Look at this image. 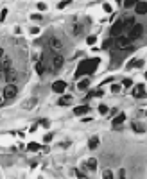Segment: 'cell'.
<instances>
[{"label": "cell", "mask_w": 147, "mask_h": 179, "mask_svg": "<svg viewBox=\"0 0 147 179\" xmlns=\"http://www.w3.org/2000/svg\"><path fill=\"white\" fill-rule=\"evenodd\" d=\"M99 65H101V59H99V57L81 61L79 66H77V70H75V79L79 81V79L84 77V75H93V72L99 68Z\"/></svg>", "instance_id": "cell-1"}, {"label": "cell", "mask_w": 147, "mask_h": 179, "mask_svg": "<svg viewBox=\"0 0 147 179\" xmlns=\"http://www.w3.org/2000/svg\"><path fill=\"white\" fill-rule=\"evenodd\" d=\"M113 48H117V50H128V48H131V39L128 38V36H115L113 38Z\"/></svg>", "instance_id": "cell-2"}, {"label": "cell", "mask_w": 147, "mask_h": 179, "mask_svg": "<svg viewBox=\"0 0 147 179\" xmlns=\"http://www.w3.org/2000/svg\"><path fill=\"white\" fill-rule=\"evenodd\" d=\"M144 32H146V27H144L142 23H135V25L128 30V38H129L131 41H137V39H140V38L144 36Z\"/></svg>", "instance_id": "cell-3"}, {"label": "cell", "mask_w": 147, "mask_h": 179, "mask_svg": "<svg viewBox=\"0 0 147 179\" xmlns=\"http://www.w3.org/2000/svg\"><path fill=\"white\" fill-rule=\"evenodd\" d=\"M49 65H50V72H57V70L63 68V65H65V57H63L61 54H56V56L49 57Z\"/></svg>", "instance_id": "cell-4"}, {"label": "cell", "mask_w": 147, "mask_h": 179, "mask_svg": "<svg viewBox=\"0 0 147 179\" xmlns=\"http://www.w3.org/2000/svg\"><path fill=\"white\" fill-rule=\"evenodd\" d=\"M0 93H2V97L5 99V102H7V100H13V99H16V95H18V86H16V84H5V88H4Z\"/></svg>", "instance_id": "cell-5"}, {"label": "cell", "mask_w": 147, "mask_h": 179, "mask_svg": "<svg viewBox=\"0 0 147 179\" xmlns=\"http://www.w3.org/2000/svg\"><path fill=\"white\" fill-rule=\"evenodd\" d=\"M47 43H49V47H50V50H54V52H61L65 47H63V41L57 38V36H49L47 38Z\"/></svg>", "instance_id": "cell-6"}, {"label": "cell", "mask_w": 147, "mask_h": 179, "mask_svg": "<svg viewBox=\"0 0 147 179\" xmlns=\"http://www.w3.org/2000/svg\"><path fill=\"white\" fill-rule=\"evenodd\" d=\"M120 23H122V29H124V32H128L135 23H137V18L133 16V14H124L122 18H120Z\"/></svg>", "instance_id": "cell-7"}, {"label": "cell", "mask_w": 147, "mask_h": 179, "mask_svg": "<svg viewBox=\"0 0 147 179\" xmlns=\"http://www.w3.org/2000/svg\"><path fill=\"white\" fill-rule=\"evenodd\" d=\"M124 122H126V115H124V113H117V115L111 118V127H113L115 131H119Z\"/></svg>", "instance_id": "cell-8"}, {"label": "cell", "mask_w": 147, "mask_h": 179, "mask_svg": "<svg viewBox=\"0 0 147 179\" xmlns=\"http://www.w3.org/2000/svg\"><path fill=\"white\" fill-rule=\"evenodd\" d=\"M4 81H5V84H16V81H18V74L14 72V70H7V72H4Z\"/></svg>", "instance_id": "cell-9"}, {"label": "cell", "mask_w": 147, "mask_h": 179, "mask_svg": "<svg viewBox=\"0 0 147 179\" xmlns=\"http://www.w3.org/2000/svg\"><path fill=\"white\" fill-rule=\"evenodd\" d=\"M66 86H68V84H66V81H63V79H57V81L52 82V90H54L56 93H61V95L65 93Z\"/></svg>", "instance_id": "cell-10"}, {"label": "cell", "mask_w": 147, "mask_h": 179, "mask_svg": "<svg viewBox=\"0 0 147 179\" xmlns=\"http://www.w3.org/2000/svg\"><path fill=\"white\" fill-rule=\"evenodd\" d=\"M133 97L135 99H144L146 97V84L144 82H140V84H137V86H133Z\"/></svg>", "instance_id": "cell-11"}, {"label": "cell", "mask_w": 147, "mask_h": 179, "mask_svg": "<svg viewBox=\"0 0 147 179\" xmlns=\"http://www.w3.org/2000/svg\"><path fill=\"white\" fill-rule=\"evenodd\" d=\"M25 149H27V151H31V152H41V154L49 152V147H41V145H40V143H36V142H31L29 145H25Z\"/></svg>", "instance_id": "cell-12"}, {"label": "cell", "mask_w": 147, "mask_h": 179, "mask_svg": "<svg viewBox=\"0 0 147 179\" xmlns=\"http://www.w3.org/2000/svg\"><path fill=\"white\" fill-rule=\"evenodd\" d=\"M83 170L95 172V170H97V160H95V158H88V160L83 163Z\"/></svg>", "instance_id": "cell-13"}, {"label": "cell", "mask_w": 147, "mask_h": 179, "mask_svg": "<svg viewBox=\"0 0 147 179\" xmlns=\"http://www.w3.org/2000/svg\"><path fill=\"white\" fill-rule=\"evenodd\" d=\"M122 32H124V29H122L120 20H119V22H115V23L111 25V29H110V36H111V38H115V36H120Z\"/></svg>", "instance_id": "cell-14"}, {"label": "cell", "mask_w": 147, "mask_h": 179, "mask_svg": "<svg viewBox=\"0 0 147 179\" xmlns=\"http://www.w3.org/2000/svg\"><path fill=\"white\" fill-rule=\"evenodd\" d=\"M144 65H146L144 59H137V57H133V59L126 65V68H128V70H135V68H142Z\"/></svg>", "instance_id": "cell-15"}, {"label": "cell", "mask_w": 147, "mask_h": 179, "mask_svg": "<svg viewBox=\"0 0 147 179\" xmlns=\"http://www.w3.org/2000/svg\"><path fill=\"white\" fill-rule=\"evenodd\" d=\"M83 30H84V25H81L79 22H75V23L70 25V34H72V36H81Z\"/></svg>", "instance_id": "cell-16"}, {"label": "cell", "mask_w": 147, "mask_h": 179, "mask_svg": "<svg viewBox=\"0 0 147 179\" xmlns=\"http://www.w3.org/2000/svg\"><path fill=\"white\" fill-rule=\"evenodd\" d=\"M34 68H36V74H38V75H45V65H43V61H41L40 57H36V56H34Z\"/></svg>", "instance_id": "cell-17"}, {"label": "cell", "mask_w": 147, "mask_h": 179, "mask_svg": "<svg viewBox=\"0 0 147 179\" xmlns=\"http://www.w3.org/2000/svg\"><path fill=\"white\" fill-rule=\"evenodd\" d=\"M36 106H38V99H36V97H31V99H27V100L22 104V108H23V109H27V111L34 109Z\"/></svg>", "instance_id": "cell-18"}, {"label": "cell", "mask_w": 147, "mask_h": 179, "mask_svg": "<svg viewBox=\"0 0 147 179\" xmlns=\"http://www.w3.org/2000/svg\"><path fill=\"white\" fill-rule=\"evenodd\" d=\"M135 11H137V14H140V16L147 14V2L146 0H144V2H137V4H135Z\"/></svg>", "instance_id": "cell-19"}, {"label": "cell", "mask_w": 147, "mask_h": 179, "mask_svg": "<svg viewBox=\"0 0 147 179\" xmlns=\"http://www.w3.org/2000/svg\"><path fill=\"white\" fill-rule=\"evenodd\" d=\"M86 113H90V106H88V104H83V106H75V108H74V115H77V117L86 115Z\"/></svg>", "instance_id": "cell-20"}, {"label": "cell", "mask_w": 147, "mask_h": 179, "mask_svg": "<svg viewBox=\"0 0 147 179\" xmlns=\"http://www.w3.org/2000/svg\"><path fill=\"white\" fill-rule=\"evenodd\" d=\"M90 84H92L90 77H83L77 81V90H86V88H90Z\"/></svg>", "instance_id": "cell-21"}, {"label": "cell", "mask_w": 147, "mask_h": 179, "mask_svg": "<svg viewBox=\"0 0 147 179\" xmlns=\"http://www.w3.org/2000/svg\"><path fill=\"white\" fill-rule=\"evenodd\" d=\"M131 127H133V131L138 133V134H144V133H146V126H144L142 122H137V120H135V122L131 124Z\"/></svg>", "instance_id": "cell-22"}, {"label": "cell", "mask_w": 147, "mask_h": 179, "mask_svg": "<svg viewBox=\"0 0 147 179\" xmlns=\"http://www.w3.org/2000/svg\"><path fill=\"white\" fill-rule=\"evenodd\" d=\"M72 100H74L72 95H61V99L57 100V106H70Z\"/></svg>", "instance_id": "cell-23"}, {"label": "cell", "mask_w": 147, "mask_h": 179, "mask_svg": "<svg viewBox=\"0 0 147 179\" xmlns=\"http://www.w3.org/2000/svg\"><path fill=\"white\" fill-rule=\"evenodd\" d=\"M11 66H13V61H11L9 57L2 59V63H0V68H2V72H7V70H11Z\"/></svg>", "instance_id": "cell-24"}, {"label": "cell", "mask_w": 147, "mask_h": 179, "mask_svg": "<svg viewBox=\"0 0 147 179\" xmlns=\"http://www.w3.org/2000/svg\"><path fill=\"white\" fill-rule=\"evenodd\" d=\"M99 147V138L97 136H93V138H90V142H88V149H97Z\"/></svg>", "instance_id": "cell-25"}, {"label": "cell", "mask_w": 147, "mask_h": 179, "mask_svg": "<svg viewBox=\"0 0 147 179\" xmlns=\"http://www.w3.org/2000/svg\"><path fill=\"white\" fill-rule=\"evenodd\" d=\"M72 174H74L75 178H79V179H88V176H86L84 172H81V170H77V169H74V170H72Z\"/></svg>", "instance_id": "cell-26"}, {"label": "cell", "mask_w": 147, "mask_h": 179, "mask_svg": "<svg viewBox=\"0 0 147 179\" xmlns=\"http://www.w3.org/2000/svg\"><path fill=\"white\" fill-rule=\"evenodd\" d=\"M72 4V0H61L59 4H57V9H65V7H68Z\"/></svg>", "instance_id": "cell-27"}, {"label": "cell", "mask_w": 147, "mask_h": 179, "mask_svg": "<svg viewBox=\"0 0 147 179\" xmlns=\"http://www.w3.org/2000/svg\"><path fill=\"white\" fill-rule=\"evenodd\" d=\"M102 179H115L113 178V172H111L110 169H106V170L102 172Z\"/></svg>", "instance_id": "cell-28"}, {"label": "cell", "mask_w": 147, "mask_h": 179, "mask_svg": "<svg viewBox=\"0 0 147 179\" xmlns=\"http://www.w3.org/2000/svg\"><path fill=\"white\" fill-rule=\"evenodd\" d=\"M102 48H104V50H108V48H113V39H106V41L102 43Z\"/></svg>", "instance_id": "cell-29"}, {"label": "cell", "mask_w": 147, "mask_h": 179, "mask_svg": "<svg viewBox=\"0 0 147 179\" xmlns=\"http://www.w3.org/2000/svg\"><path fill=\"white\" fill-rule=\"evenodd\" d=\"M137 2H138V0H126V2H124V7H126V9H131V7H135Z\"/></svg>", "instance_id": "cell-30"}, {"label": "cell", "mask_w": 147, "mask_h": 179, "mask_svg": "<svg viewBox=\"0 0 147 179\" xmlns=\"http://www.w3.org/2000/svg\"><path fill=\"white\" fill-rule=\"evenodd\" d=\"M95 41H97V36H95V34H92V36L86 38V43H88V45H95Z\"/></svg>", "instance_id": "cell-31"}, {"label": "cell", "mask_w": 147, "mask_h": 179, "mask_svg": "<svg viewBox=\"0 0 147 179\" xmlns=\"http://www.w3.org/2000/svg\"><path fill=\"white\" fill-rule=\"evenodd\" d=\"M108 111H110V109H108L106 104H101V106H99V113H101V115H108Z\"/></svg>", "instance_id": "cell-32"}, {"label": "cell", "mask_w": 147, "mask_h": 179, "mask_svg": "<svg viewBox=\"0 0 147 179\" xmlns=\"http://www.w3.org/2000/svg\"><path fill=\"white\" fill-rule=\"evenodd\" d=\"M52 138H54V134H52V133H47V134L43 136V143H50Z\"/></svg>", "instance_id": "cell-33"}, {"label": "cell", "mask_w": 147, "mask_h": 179, "mask_svg": "<svg viewBox=\"0 0 147 179\" xmlns=\"http://www.w3.org/2000/svg\"><path fill=\"white\" fill-rule=\"evenodd\" d=\"M31 20H34V22H40V20H43V16H41L40 13H32V14H31Z\"/></svg>", "instance_id": "cell-34"}, {"label": "cell", "mask_w": 147, "mask_h": 179, "mask_svg": "<svg viewBox=\"0 0 147 179\" xmlns=\"http://www.w3.org/2000/svg\"><path fill=\"white\" fill-rule=\"evenodd\" d=\"M122 86H124V88H131V86H133V81L128 77V79H124V81H122Z\"/></svg>", "instance_id": "cell-35"}, {"label": "cell", "mask_w": 147, "mask_h": 179, "mask_svg": "<svg viewBox=\"0 0 147 179\" xmlns=\"http://www.w3.org/2000/svg\"><path fill=\"white\" fill-rule=\"evenodd\" d=\"M38 126H41V127H47V129H49V127H50V122H49V120H47V118H41V120H40V124H38Z\"/></svg>", "instance_id": "cell-36"}, {"label": "cell", "mask_w": 147, "mask_h": 179, "mask_svg": "<svg viewBox=\"0 0 147 179\" xmlns=\"http://www.w3.org/2000/svg\"><path fill=\"white\" fill-rule=\"evenodd\" d=\"M120 90H122L120 84H113V86H111V93H120Z\"/></svg>", "instance_id": "cell-37"}, {"label": "cell", "mask_w": 147, "mask_h": 179, "mask_svg": "<svg viewBox=\"0 0 147 179\" xmlns=\"http://www.w3.org/2000/svg\"><path fill=\"white\" fill-rule=\"evenodd\" d=\"M36 7H38V11H45V9H47V4H45V2H38Z\"/></svg>", "instance_id": "cell-38"}, {"label": "cell", "mask_w": 147, "mask_h": 179, "mask_svg": "<svg viewBox=\"0 0 147 179\" xmlns=\"http://www.w3.org/2000/svg\"><path fill=\"white\" fill-rule=\"evenodd\" d=\"M5 16H7V9H2V11H0V22H4Z\"/></svg>", "instance_id": "cell-39"}, {"label": "cell", "mask_w": 147, "mask_h": 179, "mask_svg": "<svg viewBox=\"0 0 147 179\" xmlns=\"http://www.w3.org/2000/svg\"><path fill=\"white\" fill-rule=\"evenodd\" d=\"M117 179H126V170H124V169L119 170V178H117Z\"/></svg>", "instance_id": "cell-40"}, {"label": "cell", "mask_w": 147, "mask_h": 179, "mask_svg": "<svg viewBox=\"0 0 147 179\" xmlns=\"http://www.w3.org/2000/svg\"><path fill=\"white\" fill-rule=\"evenodd\" d=\"M102 9H104L106 13H111V5H110V4H104V5H102Z\"/></svg>", "instance_id": "cell-41"}, {"label": "cell", "mask_w": 147, "mask_h": 179, "mask_svg": "<svg viewBox=\"0 0 147 179\" xmlns=\"http://www.w3.org/2000/svg\"><path fill=\"white\" fill-rule=\"evenodd\" d=\"M38 127H40V126H38V124H32V126H31V129H29V131H31V133H36V131H38Z\"/></svg>", "instance_id": "cell-42"}, {"label": "cell", "mask_w": 147, "mask_h": 179, "mask_svg": "<svg viewBox=\"0 0 147 179\" xmlns=\"http://www.w3.org/2000/svg\"><path fill=\"white\" fill-rule=\"evenodd\" d=\"M31 34H34V36L40 34V29H38V27H32V29H31Z\"/></svg>", "instance_id": "cell-43"}, {"label": "cell", "mask_w": 147, "mask_h": 179, "mask_svg": "<svg viewBox=\"0 0 147 179\" xmlns=\"http://www.w3.org/2000/svg\"><path fill=\"white\" fill-rule=\"evenodd\" d=\"M117 113H119V111H117V109H111V111H108V115H110V117H115V115H117Z\"/></svg>", "instance_id": "cell-44"}, {"label": "cell", "mask_w": 147, "mask_h": 179, "mask_svg": "<svg viewBox=\"0 0 147 179\" xmlns=\"http://www.w3.org/2000/svg\"><path fill=\"white\" fill-rule=\"evenodd\" d=\"M70 145V142H63V143H59V147H63V149H66Z\"/></svg>", "instance_id": "cell-45"}, {"label": "cell", "mask_w": 147, "mask_h": 179, "mask_svg": "<svg viewBox=\"0 0 147 179\" xmlns=\"http://www.w3.org/2000/svg\"><path fill=\"white\" fill-rule=\"evenodd\" d=\"M4 54H5V52H4V48H2V47H0V59H2V57H4Z\"/></svg>", "instance_id": "cell-46"}, {"label": "cell", "mask_w": 147, "mask_h": 179, "mask_svg": "<svg viewBox=\"0 0 147 179\" xmlns=\"http://www.w3.org/2000/svg\"><path fill=\"white\" fill-rule=\"evenodd\" d=\"M138 2H144V0H138Z\"/></svg>", "instance_id": "cell-47"}, {"label": "cell", "mask_w": 147, "mask_h": 179, "mask_svg": "<svg viewBox=\"0 0 147 179\" xmlns=\"http://www.w3.org/2000/svg\"><path fill=\"white\" fill-rule=\"evenodd\" d=\"M0 72H2V68H0Z\"/></svg>", "instance_id": "cell-48"}]
</instances>
